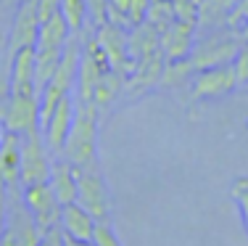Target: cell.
Segmentation results:
<instances>
[{
    "label": "cell",
    "instance_id": "obj_1",
    "mask_svg": "<svg viewBox=\"0 0 248 246\" xmlns=\"http://www.w3.org/2000/svg\"><path fill=\"white\" fill-rule=\"evenodd\" d=\"M98 114L93 101L74 103V122L61 154L74 167H98Z\"/></svg>",
    "mask_w": 248,
    "mask_h": 246
},
{
    "label": "cell",
    "instance_id": "obj_2",
    "mask_svg": "<svg viewBox=\"0 0 248 246\" xmlns=\"http://www.w3.org/2000/svg\"><path fill=\"white\" fill-rule=\"evenodd\" d=\"M240 45H243V40H240L238 29L224 27V29H217V32H209L201 40H196V45H193L187 58H190L196 72L224 66V64H232V58L240 50Z\"/></svg>",
    "mask_w": 248,
    "mask_h": 246
},
{
    "label": "cell",
    "instance_id": "obj_3",
    "mask_svg": "<svg viewBox=\"0 0 248 246\" xmlns=\"http://www.w3.org/2000/svg\"><path fill=\"white\" fill-rule=\"evenodd\" d=\"M77 169V204L93 214L98 222L111 217V198L100 167H74Z\"/></svg>",
    "mask_w": 248,
    "mask_h": 246
},
{
    "label": "cell",
    "instance_id": "obj_4",
    "mask_svg": "<svg viewBox=\"0 0 248 246\" xmlns=\"http://www.w3.org/2000/svg\"><path fill=\"white\" fill-rule=\"evenodd\" d=\"M24 204H27V212L32 214L34 225H37L40 238L48 236L50 230L61 228V201L56 198L50 183H34L24 188Z\"/></svg>",
    "mask_w": 248,
    "mask_h": 246
},
{
    "label": "cell",
    "instance_id": "obj_5",
    "mask_svg": "<svg viewBox=\"0 0 248 246\" xmlns=\"http://www.w3.org/2000/svg\"><path fill=\"white\" fill-rule=\"evenodd\" d=\"M108 58L100 48L95 34H85L82 43V58H79V74H77V101H93L98 80L108 72Z\"/></svg>",
    "mask_w": 248,
    "mask_h": 246
},
{
    "label": "cell",
    "instance_id": "obj_6",
    "mask_svg": "<svg viewBox=\"0 0 248 246\" xmlns=\"http://www.w3.org/2000/svg\"><path fill=\"white\" fill-rule=\"evenodd\" d=\"M50 151L45 146L40 130L21 135V185L48 183L50 178Z\"/></svg>",
    "mask_w": 248,
    "mask_h": 246
},
{
    "label": "cell",
    "instance_id": "obj_7",
    "mask_svg": "<svg viewBox=\"0 0 248 246\" xmlns=\"http://www.w3.org/2000/svg\"><path fill=\"white\" fill-rule=\"evenodd\" d=\"M238 87L232 64L214 69H201L190 80V101H206V98H222Z\"/></svg>",
    "mask_w": 248,
    "mask_h": 246
},
{
    "label": "cell",
    "instance_id": "obj_8",
    "mask_svg": "<svg viewBox=\"0 0 248 246\" xmlns=\"http://www.w3.org/2000/svg\"><path fill=\"white\" fill-rule=\"evenodd\" d=\"M95 37L103 48L106 58H108V66L114 72H119L122 77H129L135 69V58L129 56V48H127V32L116 24H108L106 21L103 27L95 29Z\"/></svg>",
    "mask_w": 248,
    "mask_h": 246
},
{
    "label": "cell",
    "instance_id": "obj_9",
    "mask_svg": "<svg viewBox=\"0 0 248 246\" xmlns=\"http://www.w3.org/2000/svg\"><path fill=\"white\" fill-rule=\"evenodd\" d=\"M3 125L19 135L40 130V96H8Z\"/></svg>",
    "mask_w": 248,
    "mask_h": 246
},
{
    "label": "cell",
    "instance_id": "obj_10",
    "mask_svg": "<svg viewBox=\"0 0 248 246\" xmlns=\"http://www.w3.org/2000/svg\"><path fill=\"white\" fill-rule=\"evenodd\" d=\"M40 19H37V0H24L14 16V27L8 34V56H16L24 48L37 45Z\"/></svg>",
    "mask_w": 248,
    "mask_h": 246
},
{
    "label": "cell",
    "instance_id": "obj_11",
    "mask_svg": "<svg viewBox=\"0 0 248 246\" xmlns=\"http://www.w3.org/2000/svg\"><path fill=\"white\" fill-rule=\"evenodd\" d=\"M72 122H74V98L66 96L48 119L43 122V140L48 146L50 156H61L63 154V146H66V138H69V130H72Z\"/></svg>",
    "mask_w": 248,
    "mask_h": 246
},
{
    "label": "cell",
    "instance_id": "obj_12",
    "mask_svg": "<svg viewBox=\"0 0 248 246\" xmlns=\"http://www.w3.org/2000/svg\"><path fill=\"white\" fill-rule=\"evenodd\" d=\"M164 66H167V58H164L161 50H158V53H153V56H148V58L135 61L132 74L127 77V82H124V90H127L129 96H143V93L158 87V85H161Z\"/></svg>",
    "mask_w": 248,
    "mask_h": 246
},
{
    "label": "cell",
    "instance_id": "obj_13",
    "mask_svg": "<svg viewBox=\"0 0 248 246\" xmlns=\"http://www.w3.org/2000/svg\"><path fill=\"white\" fill-rule=\"evenodd\" d=\"M0 183L5 191H16L21 185V135L19 132H3L0 143Z\"/></svg>",
    "mask_w": 248,
    "mask_h": 246
},
{
    "label": "cell",
    "instance_id": "obj_14",
    "mask_svg": "<svg viewBox=\"0 0 248 246\" xmlns=\"http://www.w3.org/2000/svg\"><path fill=\"white\" fill-rule=\"evenodd\" d=\"M196 24H187V21L174 19L172 24L161 32V53L167 61H180L187 58L196 45Z\"/></svg>",
    "mask_w": 248,
    "mask_h": 246
},
{
    "label": "cell",
    "instance_id": "obj_15",
    "mask_svg": "<svg viewBox=\"0 0 248 246\" xmlns=\"http://www.w3.org/2000/svg\"><path fill=\"white\" fill-rule=\"evenodd\" d=\"M8 96H40L34 82V48H24L11 56V77H8Z\"/></svg>",
    "mask_w": 248,
    "mask_h": 246
},
{
    "label": "cell",
    "instance_id": "obj_16",
    "mask_svg": "<svg viewBox=\"0 0 248 246\" xmlns=\"http://www.w3.org/2000/svg\"><path fill=\"white\" fill-rule=\"evenodd\" d=\"M95 217L87 209H82L79 204H66L61 209V233L66 238H77V241H93L95 233Z\"/></svg>",
    "mask_w": 248,
    "mask_h": 246
},
{
    "label": "cell",
    "instance_id": "obj_17",
    "mask_svg": "<svg viewBox=\"0 0 248 246\" xmlns=\"http://www.w3.org/2000/svg\"><path fill=\"white\" fill-rule=\"evenodd\" d=\"M127 48H129V56H132L135 61L148 58V56H153V53H158V50H161V32H158L153 24H148V21L129 27V32H127Z\"/></svg>",
    "mask_w": 248,
    "mask_h": 246
},
{
    "label": "cell",
    "instance_id": "obj_18",
    "mask_svg": "<svg viewBox=\"0 0 248 246\" xmlns=\"http://www.w3.org/2000/svg\"><path fill=\"white\" fill-rule=\"evenodd\" d=\"M48 183H50L53 193H56V198L61 201V207L77 201V169H74V164H69L66 159L58 156V162L50 164Z\"/></svg>",
    "mask_w": 248,
    "mask_h": 246
},
{
    "label": "cell",
    "instance_id": "obj_19",
    "mask_svg": "<svg viewBox=\"0 0 248 246\" xmlns=\"http://www.w3.org/2000/svg\"><path fill=\"white\" fill-rule=\"evenodd\" d=\"M235 0H198V32L209 34L227 27Z\"/></svg>",
    "mask_w": 248,
    "mask_h": 246
},
{
    "label": "cell",
    "instance_id": "obj_20",
    "mask_svg": "<svg viewBox=\"0 0 248 246\" xmlns=\"http://www.w3.org/2000/svg\"><path fill=\"white\" fill-rule=\"evenodd\" d=\"M72 37V29H69L66 19L61 16L58 11L56 16H50L48 21L40 24V32H37V45L34 48H53V50H63V45L69 43Z\"/></svg>",
    "mask_w": 248,
    "mask_h": 246
},
{
    "label": "cell",
    "instance_id": "obj_21",
    "mask_svg": "<svg viewBox=\"0 0 248 246\" xmlns=\"http://www.w3.org/2000/svg\"><path fill=\"white\" fill-rule=\"evenodd\" d=\"M124 82H127V77H122V74H119V72H114V69H108V72H106L103 77L98 80L95 90H93V103H95V109H98V111L108 109L111 103H114L116 98L122 96Z\"/></svg>",
    "mask_w": 248,
    "mask_h": 246
},
{
    "label": "cell",
    "instance_id": "obj_22",
    "mask_svg": "<svg viewBox=\"0 0 248 246\" xmlns=\"http://www.w3.org/2000/svg\"><path fill=\"white\" fill-rule=\"evenodd\" d=\"M61 56H63V50L34 48V82H37V93H43L48 87V82L56 77Z\"/></svg>",
    "mask_w": 248,
    "mask_h": 246
},
{
    "label": "cell",
    "instance_id": "obj_23",
    "mask_svg": "<svg viewBox=\"0 0 248 246\" xmlns=\"http://www.w3.org/2000/svg\"><path fill=\"white\" fill-rule=\"evenodd\" d=\"M61 16L66 19L72 34H82L87 29V21H90L85 0H61Z\"/></svg>",
    "mask_w": 248,
    "mask_h": 246
},
{
    "label": "cell",
    "instance_id": "obj_24",
    "mask_svg": "<svg viewBox=\"0 0 248 246\" xmlns=\"http://www.w3.org/2000/svg\"><path fill=\"white\" fill-rule=\"evenodd\" d=\"M196 69H193L190 58H180V61H167L161 74V87H182L187 80H193Z\"/></svg>",
    "mask_w": 248,
    "mask_h": 246
},
{
    "label": "cell",
    "instance_id": "obj_25",
    "mask_svg": "<svg viewBox=\"0 0 248 246\" xmlns=\"http://www.w3.org/2000/svg\"><path fill=\"white\" fill-rule=\"evenodd\" d=\"M145 21L153 24L158 32H164V29L174 21V5H172V0H151V8H148V14H145Z\"/></svg>",
    "mask_w": 248,
    "mask_h": 246
},
{
    "label": "cell",
    "instance_id": "obj_26",
    "mask_svg": "<svg viewBox=\"0 0 248 246\" xmlns=\"http://www.w3.org/2000/svg\"><path fill=\"white\" fill-rule=\"evenodd\" d=\"M230 196L238 201V209H240V220H243V228L248 233V178H238L230 188Z\"/></svg>",
    "mask_w": 248,
    "mask_h": 246
},
{
    "label": "cell",
    "instance_id": "obj_27",
    "mask_svg": "<svg viewBox=\"0 0 248 246\" xmlns=\"http://www.w3.org/2000/svg\"><path fill=\"white\" fill-rule=\"evenodd\" d=\"M93 244H95V246H122V238L116 236V230L111 228L108 220H100V222H95Z\"/></svg>",
    "mask_w": 248,
    "mask_h": 246
},
{
    "label": "cell",
    "instance_id": "obj_28",
    "mask_svg": "<svg viewBox=\"0 0 248 246\" xmlns=\"http://www.w3.org/2000/svg\"><path fill=\"white\" fill-rule=\"evenodd\" d=\"M108 24L129 29V0H108Z\"/></svg>",
    "mask_w": 248,
    "mask_h": 246
},
{
    "label": "cell",
    "instance_id": "obj_29",
    "mask_svg": "<svg viewBox=\"0 0 248 246\" xmlns=\"http://www.w3.org/2000/svg\"><path fill=\"white\" fill-rule=\"evenodd\" d=\"M172 5H174V19L196 24L198 29V0H172Z\"/></svg>",
    "mask_w": 248,
    "mask_h": 246
},
{
    "label": "cell",
    "instance_id": "obj_30",
    "mask_svg": "<svg viewBox=\"0 0 248 246\" xmlns=\"http://www.w3.org/2000/svg\"><path fill=\"white\" fill-rule=\"evenodd\" d=\"M87 3V16L93 27H103L108 21V0H85Z\"/></svg>",
    "mask_w": 248,
    "mask_h": 246
},
{
    "label": "cell",
    "instance_id": "obj_31",
    "mask_svg": "<svg viewBox=\"0 0 248 246\" xmlns=\"http://www.w3.org/2000/svg\"><path fill=\"white\" fill-rule=\"evenodd\" d=\"M232 72H235L238 85H248V45L246 43L240 45V50L232 58Z\"/></svg>",
    "mask_w": 248,
    "mask_h": 246
},
{
    "label": "cell",
    "instance_id": "obj_32",
    "mask_svg": "<svg viewBox=\"0 0 248 246\" xmlns=\"http://www.w3.org/2000/svg\"><path fill=\"white\" fill-rule=\"evenodd\" d=\"M148 8H151V0H129V27L143 24Z\"/></svg>",
    "mask_w": 248,
    "mask_h": 246
},
{
    "label": "cell",
    "instance_id": "obj_33",
    "mask_svg": "<svg viewBox=\"0 0 248 246\" xmlns=\"http://www.w3.org/2000/svg\"><path fill=\"white\" fill-rule=\"evenodd\" d=\"M246 19H248V0H235L232 11H230V19H227V27L238 29Z\"/></svg>",
    "mask_w": 248,
    "mask_h": 246
},
{
    "label": "cell",
    "instance_id": "obj_34",
    "mask_svg": "<svg viewBox=\"0 0 248 246\" xmlns=\"http://www.w3.org/2000/svg\"><path fill=\"white\" fill-rule=\"evenodd\" d=\"M58 11H61V0H37V19H40V24L48 21L50 16H56Z\"/></svg>",
    "mask_w": 248,
    "mask_h": 246
},
{
    "label": "cell",
    "instance_id": "obj_35",
    "mask_svg": "<svg viewBox=\"0 0 248 246\" xmlns=\"http://www.w3.org/2000/svg\"><path fill=\"white\" fill-rule=\"evenodd\" d=\"M8 191H5V185L0 183V241H3L5 230H8Z\"/></svg>",
    "mask_w": 248,
    "mask_h": 246
},
{
    "label": "cell",
    "instance_id": "obj_36",
    "mask_svg": "<svg viewBox=\"0 0 248 246\" xmlns=\"http://www.w3.org/2000/svg\"><path fill=\"white\" fill-rule=\"evenodd\" d=\"M40 246H63V233H61V228H56V230L48 233V236H43Z\"/></svg>",
    "mask_w": 248,
    "mask_h": 246
},
{
    "label": "cell",
    "instance_id": "obj_37",
    "mask_svg": "<svg viewBox=\"0 0 248 246\" xmlns=\"http://www.w3.org/2000/svg\"><path fill=\"white\" fill-rule=\"evenodd\" d=\"M63 246H95L93 241H77V238H66L63 236Z\"/></svg>",
    "mask_w": 248,
    "mask_h": 246
},
{
    "label": "cell",
    "instance_id": "obj_38",
    "mask_svg": "<svg viewBox=\"0 0 248 246\" xmlns=\"http://www.w3.org/2000/svg\"><path fill=\"white\" fill-rule=\"evenodd\" d=\"M238 32H240V40H243V43L248 45V19H246V21H243V24H240V27H238Z\"/></svg>",
    "mask_w": 248,
    "mask_h": 246
},
{
    "label": "cell",
    "instance_id": "obj_39",
    "mask_svg": "<svg viewBox=\"0 0 248 246\" xmlns=\"http://www.w3.org/2000/svg\"><path fill=\"white\" fill-rule=\"evenodd\" d=\"M3 132H5V130H3V127H0V143H3Z\"/></svg>",
    "mask_w": 248,
    "mask_h": 246
},
{
    "label": "cell",
    "instance_id": "obj_40",
    "mask_svg": "<svg viewBox=\"0 0 248 246\" xmlns=\"http://www.w3.org/2000/svg\"><path fill=\"white\" fill-rule=\"evenodd\" d=\"M243 87H246V90H248V85H243Z\"/></svg>",
    "mask_w": 248,
    "mask_h": 246
}]
</instances>
